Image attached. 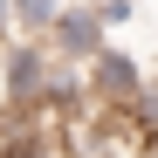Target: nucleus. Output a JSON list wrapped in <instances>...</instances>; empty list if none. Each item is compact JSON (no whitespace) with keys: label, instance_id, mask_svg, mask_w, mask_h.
Here are the masks:
<instances>
[{"label":"nucleus","instance_id":"nucleus-3","mask_svg":"<svg viewBox=\"0 0 158 158\" xmlns=\"http://www.w3.org/2000/svg\"><path fill=\"white\" fill-rule=\"evenodd\" d=\"M0 21H7V0H0Z\"/></svg>","mask_w":158,"mask_h":158},{"label":"nucleus","instance_id":"nucleus-2","mask_svg":"<svg viewBox=\"0 0 158 158\" xmlns=\"http://www.w3.org/2000/svg\"><path fill=\"white\" fill-rule=\"evenodd\" d=\"M7 14L21 28H48V21H55V0H7Z\"/></svg>","mask_w":158,"mask_h":158},{"label":"nucleus","instance_id":"nucleus-1","mask_svg":"<svg viewBox=\"0 0 158 158\" xmlns=\"http://www.w3.org/2000/svg\"><path fill=\"white\" fill-rule=\"evenodd\" d=\"M48 35H55V48H62V55H83V62H89L96 48H103V14H89V7H83V14H62V7H55Z\"/></svg>","mask_w":158,"mask_h":158}]
</instances>
